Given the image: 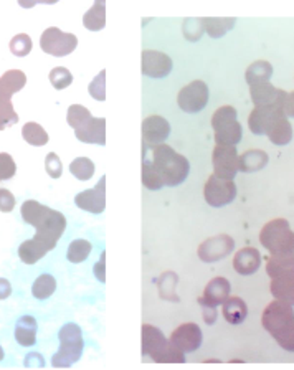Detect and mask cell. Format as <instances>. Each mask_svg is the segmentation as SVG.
Listing matches in <instances>:
<instances>
[{"label": "cell", "instance_id": "obj_1", "mask_svg": "<svg viewBox=\"0 0 294 370\" xmlns=\"http://www.w3.org/2000/svg\"><path fill=\"white\" fill-rule=\"evenodd\" d=\"M20 212L23 222L37 230L33 240L39 241L49 251L53 250L66 230V218L63 213L41 205L37 200L23 202Z\"/></svg>", "mask_w": 294, "mask_h": 370}, {"label": "cell", "instance_id": "obj_2", "mask_svg": "<svg viewBox=\"0 0 294 370\" xmlns=\"http://www.w3.org/2000/svg\"><path fill=\"white\" fill-rule=\"evenodd\" d=\"M262 324L279 347L294 352V310L291 305L278 300L269 302L263 311Z\"/></svg>", "mask_w": 294, "mask_h": 370}, {"label": "cell", "instance_id": "obj_3", "mask_svg": "<svg viewBox=\"0 0 294 370\" xmlns=\"http://www.w3.org/2000/svg\"><path fill=\"white\" fill-rule=\"evenodd\" d=\"M155 172L162 180L164 187H177L191 174V162L187 158L175 153L167 144H160L153 149V160Z\"/></svg>", "mask_w": 294, "mask_h": 370}, {"label": "cell", "instance_id": "obj_4", "mask_svg": "<svg viewBox=\"0 0 294 370\" xmlns=\"http://www.w3.org/2000/svg\"><path fill=\"white\" fill-rule=\"evenodd\" d=\"M142 338H141V350L144 357H151L158 364H184L182 350L174 347L170 340L165 339V336L158 327L151 324H142Z\"/></svg>", "mask_w": 294, "mask_h": 370}, {"label": "cell", "instance_id": "obj_5", "mask_svg": "<svg viewBox=\"0 0 294 370\" xmlns=\"http://www.w3.org/2000/svg\"><path fill=\"white\" fill-rule=\"evenodd\" d=\"M58 340L60 349L58 352L51 359V365L58 369L71 367L73 364H77L83 355L84 340L82 334V327L75 322H68L58 331Z\"/></svg>", "mask_w": 294, "mask_h": 370}, {"label": "cell", "instance_id": "obj_6", "mask_svg": "<svg viewBox=\"0 0 294 370\" xmlns=\"http://www.w3.org/2000/svg\"><path fill=\"white\" fill-rule=\"evenodd\" d=\"M260 243L271 255L294 253V231L286 218H274L260 231Z\"/></svg>", "mask_w": 294, "mask_h": 370}, {"label": "cell", "instance_id": "obj_7", "mask_svg": "<svg viewBox=\"0 0 294 370\" xmlns=\"http://www.w3.org/2000/svg\"><path fill=\"white\" fill-rule=\"evenodd\" d=\"M212 126L215 131L217 144L236 146L243 137V127L238 122V115L234 106L218 108L212 116Z\"/></svg>", "mask_w": 294, "mask_h": 370}, {"label": "cell", "instance_id": "obj_8", "mask_svg": "<svg viewBox=\"0 0 294 370\" xmlns=\"http://www.w3.org/2000/svg\"><path fill=\"white\" fill-rule=\"evenodd\" d=\"M40 46L46 55L61 58V56L73 53L78 46V39L73 33L61 32L58 27H49L41 33Z\"/></svg>", "mask_w": 294, "mask_h": 370}, {"label": "cell", "instance_id": "obj_9", "mask_svg": "<svg viewBox=\"0 0 294 370\" xmlns=\"http://www.w3.org/2000/svg\"><path fill=\"white\" fill-rule=\"evenodd\" d=\"M203 197L210 207H225L235 200L236 185L234 180L220 179L213 174L208 177L205 187H203Z\"/></svg>", "mask_w": 294, "mask_h": 370}, {"label": "cell", "instance_id": "obj_10", "mask_svg": "<svg viewBox=\"0 0 294 370\" xmlns=\"http://www.w3.org/2000/svg\"><path fill=\"white\" fill-rule=\"evenodd\" d=\"M212 162L213 172L220 179L234 180L235 175L240 172V155L235 146L217 144L212 154Z\"/></svg>", "mask_w": 294, "mask_h": 370}, {"label": "cell", "instance_id": "obj_11", "mask_svg": "<svg viewBox=\"0 0 294 370\" xmlns=\"http://www.w3.org/2000/svg\"><path fill=\"white\" fill-rule=\"evenodd\" d=\"M208 103V87L202 79H196V82L188 83L187 87H184L179 91L177 104L182 111L186 113H198L207 106Z\"/></svg>", "mask_w": 294, "mask_h": 370}, {"label": "cell", "instance_id": "obj_12", "mask_svg": "<svg viewBox=\"0 0 294 370\" xmlns=\"http://www.w3.org/2000/svg\"><path fill=\"white\" fill-rule=\"evenodd\" d=\"M235 248V240L230 235H218L207 238L203 243H200L197 250L198 258L205 263H215L220 262L229 256Z\"/></svg>", "mask_w": 294, "mask_h": 370}, {"label": "cell", "instance_id": "obj_13", "mask_svg": "<svg viewBox=\"0 0 294 370\" xmlns=\"http://www.w3.org/2000/svg\"><path fill=\"white\" fill-rule=\"evenodd\" d=\"M170 344L179 350H182L184 354L196 352L197 349H200L203 343V336L200 327L196 322H186L180 324L172 334H170Z\"/></svg>", "mask_w": 294, "mask_h": 370}, {"label": "cell", "instance_id": "obj_14", "mask_svg": "<svg viewBox=\"0 0 294 370\" xmlns=\"http://www.w3.org/2000/svg\"><path fill=\"white\" fill-rule=\"evenodd\" d=\"M284 89L274 88L269 82H262L250 84V96L255 108H278L283 109L284 98H286Z\"/></svg>", "mask_w": 294, "mask_h": 370}, {"label": "cell", "instance_id": "obj_15", "mask_svg": "<svg viewBox=\"0 0 294 370\" xmlns=\"http://www.w3.org/2000/svg\"><path fill=\"white\" fill-rule=\"evenodd\" d=\"M141 70L144 77L162 79L172 71V60L169 55L158 50H144L142 51Z\"/></svg>", "mask_w": 294, "mask_h": 370}, {"label": "cell", "instance_id": "obj_16", "mask_svg": "<svg viewBox=\"0 0 294 370\" xmlns=\"http://www.w3.org/2000/svg\"><path fill=\"white\" fill-rule=\"evenodd\" d=\"M75 205L84 212L94 213V215L103 213L104 208H106V175H103L99 179V182L94 189L77 193Z\"/></svg>", "mask_w": 294, "mask_h": 370}, {"label": "cell", "instance_id": "obj_17", "mask_svg": "<svg viewBox=\"0 0 294 370\" xmlns=\"http://www.w3.org/2000/svg\"><path fill=\"white\" fill-rule=\"evenodd\" d=\"M170 134L169 121L162 116H147L142 121V142L144 147H158L164 144Z\"/></svg>", "mask_w": 294, "mask_h": 370}, {"label": "cell", "instance_id": "obj_18", "mask_svg": "<svg viewBox=\"0 0 294 370\" xmlns=\"http://www.w3.org/2000/svg\"><path fill=\"white\" fill-rule=\"evenodd\" d=\"M75 136L84 144L104 146L106 144V120L104 117H91L87 125L75 131Z\"/></svg>", "mask_w": 294, "mask_h": 370}, {"label": "cell", "instance_id": "obj_19", "mask_svg": "<svg viewBox=\"0 0 294 370\" xmlns=\"http://www.w3.org/2000/svg\"><path fill=\"white\" fill-rule=\"evenodd\" d=\"M230 281L224 276H217L213 278L212 281H208L205 286V291H203V296L198 298V302H205V305L210 306H220L230 298Z\"/></svg>", "mask_w": 294, "mask_h": 370}, {"label": "cell", "instance_id": "obj_20", "mask_svg": "<svg viewBox=\"0 0 294 370\" xmlns=\"http://www.w3.org/2000/svg\"><path fill=\"white\" fill-rule=\"evenodd\" d=\"M279 113H284L283 109L278 108H255L248 116V127L250 131L256 136L267 134L269 126L276 120Z\"/></svg>", "mask_w": 294, "mask_h": 370}, {"label": "cell", "instance_id": "obj_21", "mask_svg": "<svg viewBox=\"0 0 294 370\" xmlns=\"http://www.w3.org/2000/svg\"><path fill=\"white\" fill-rule=\"evenodd\" d=\"M260 264H262V256L260 251L251 246H245L240 251H236L234 258V269L241 276H250L258 272Z\"/></svg>", "mask_w": 294, "mask_h": 370}, {"label": "cell", "instance_id": "obj_22", "mask_svg": "<svg viewBox=\"0 0 294 370\" xmlns=\"http://www.w3.org/2000/svg\"><path fill=\"white\" fill-rule=\"evenodd\" d=\"M37 331H39V322L33 316H22L15 322V340L22 347H32L37 343Z\"/></svg>", "mask_w": 294, "mask_h": 370}, {"label": "cell", "instance_id": "obj_23", "mask_svg": "<svg viewBox=\"0 0 294 370\" xmlns=\"http://www.w3.org/2000/svg\"><path fill=\"white\" fill-rule=\"evenodd\" d=\"M27 75L20 70H8L0 77V99L11 101L15 93L25 87Z\"/></svg>", "mask_w": 294, "mask_h": 370}, {"label": "cell", "instance_id": "obj_24", "mask_svg": "<svg viewBox=\"0 0 294 370\" xmlns=\"http://www.w3.org/2000/svg\"><path fill=\"white\" fill-rule=\"evenodd\" d=\"M269 291H271L274 300L294 306V273H286L273 278L271 284H269Z\"/></svg>", "mask_w": 294, "mask_h": 370}, {"label": "cell", "instance_id": "obj_25", "mask_svg": "<svg viewBox=\"0 0 294 370\" xmlns=\"http://www.w3.org/2000/svg\"><path fill=\"white\" fill-rule=\"evenodd\" d=\"M267 136L269 137V141L276 146H288L289 142L293 141L291 122H289L288 116L284 115V113H279L276 116V120L269 126Z\"/></svg>", "mask_w": 294, "mask_h": 370}, {"label": "cell", "instance_id": "obj_26", "mask_svg": "<svg viewBox=\"0 0 294 370\" xmlns=\"http://www.w3.org/2000/svg\"><path fill=\"white\" fill-rule=\"evenodd\" d=\"M268 162H269V158L264 151H260V149L246 151L245 154L240 155V172H245V174L258 172V170L267 167Z\"/></svg>", "mask_w": 294, "mask_h": 370}, {"label": "cell", "instance_id": "obj_27", "mask_svg": "<svg viewBox=\"0 0 294 370\" xmlns=\"http://www.w3.org/2000/svg\"><path fill=\"white\" fill-rule=\"evenodd\" d=\"M222 306H224L225 321L229 322V324L238 326L246 319V316H248V306H246V302L238 296L229 298Z\"/></svg>", "mask_w": 294, "mask_h": 370}, {"label": "cell", "instance_id": "obj_28", "mask_svg": "<svg viewBox=\"0 0 294 370\" xmlns=\"http://www.w3.org/2000/svg\"><path fill=\"white\" fill-rule=\"evenodd\" d=\"M267 273L271 279L286 273H294V253L269 256L267 262Z\"/></svg>", "mask_w": 294, "mask_h": 370}, {"label": "cell", "instance_id": "obj_29", "mask_svg": "<svg viewBox=\"0 0 294 370\" xmlns=\"http://www.w3.org/2000/svg\"><path fill=\"white\" fill-rule=\"evenodd\" d=\"M83 25L89 32H99L106 27V4L103 0L94 2V6L83 15Z\"/></svg>", "mask_w": 294, "mask_h": 370}, {"label": "cell", "instance_id": "obj_30", "mask_svg": "<svg viewBox=\"0 0 294 370\" xmlns=\"http://www.w3.org/2000/svg\"><path fill=\"white\" fill-rule=\"evenodd\" d=\"M202 23H203V28H205V32L212 37V39H222L225 33H229L231 28L235 27L236 18L235 17H229V18L205 17V18H202Z\"/></svg>", "mask_w": 294, "mask_h": 370}, {"label": "cell", "instance_id": "obj_31", "mask_svg": "<svg viewBox=\"0 0 294 370\" xmlns=\"http://www.w3.org/2000/svg\"><path fill=\"white\" fill-rule=\"evenodd\" d=\"M273 75V66L269 61L267 60H258L253 61L246 70L245 78L246 83L248 84H255V83H262V82H269Z\"/></svg>", "mask_w": 294, "mask_h": 370}, {"label": "cell", "instance_id": "obj_32", "mask_svg": "<svg viewBox=\"0 0 294 370\" xmlns=\"http://www.w3.org/2000/svg\"><path fill=\"white\" fill-rule=\"evenodd\" d=\"M49 253V250L44 248L37 240H27L18 246V258L25 264H35L39 260Z\"/></svg>", "mask_w": 294, "mask_h": 370}, {"label": "cell", "instance_id": "obj_33", "mask_svg": "<svg viewBox=\"0 0 294 370\" xmlns=\"http://www.w3.org/2000/svg\"><path fill=\"white\" fill-rule=\"evenodd\" d=\"M22 137L27 144L33 147H41L49 142V132L40 125H37V122H27V125L22 127Z\"/></svg>", "mask_w": 294, "mask_h": 370}, {"label": "cell", "instance_id": "obj_34", "mask_svg": "<svg viewBox=\"0 0 294 370\" xmlns=\"http://www.w3.org/2000/svg\"><path fill=\"white\" fill-rule=\"evenodd\" d=\"M177 283H179L177 274L172 273V272L162 273V276H160L159 281H158L159 296L162 298V300L179 302L180 298L177 296V294H175V286H177Z\"/></svg>", "mask_w": 294, "mask_h": 370}, {"label": "cell", "instance_id": "obj_35", "mask_svg": "<svg viewBox=\"0 0 294 370\" xmlns=\"http://www.w3.org/2000/svg\"><path fill=\"white\" fill-rule=\"evenodd\" d=\"M56 291V281L55 278L51 276V274H40L39 278L35 279V283H33L32 286V294L35 300H49V298Z\"/></svg>", "mask_w": 294, "mask_h": 370}, {"label": "cell", "instance_id": "obj_36", "mask_svg": "<svg viewBox=\"0 0 294 370\" xmlns=\"http://www.w3.org/2000/svg\"><path fill=\"white\" fill-rule=\"evenodd\" d=\"M141 179H142V185L147 189V191H160L164 187L162 180L155 172L154 165L151 160H147L146 158L142 159V172H141Z\"/></svg>", "mask_w": 294, "mask_h": 370}, {"label": "cell", "instance_id": "obj_37", "mask_svg": "<svg viewBox=\"0 0 294 370\" xmlns=\"http://www.w3.org/2000/svg\"><path fill=\"white\" fill-rule=\"evenodd\" d=\"M91 117L93 116L91 113H89V109L82 106V104H71L68 108V113H66V122H68V126L73 127L75 131L79 129L83 125H87Z\"/></svg>", "mask_w": 294, "mask_h": 370}, {"label": "cell", "instance_id": "obj_38", "mask_svg": "<svg viewBox=\"0 0 294 370\" xmlns=\"http://www.w3.org/2000/svg\"><path fill=\"white\" fill-rule=\"evenodd\" d=\"M91 243L88 240H75L71 241L68 246V251H66V258L71 263H82L88 258L89 253H91Z\"/></svg>", "mask_w": 294, "mask_h": 370}, {"label": "cell", "instance_id": "obj_39", "mask_svg": "<svg viewBox=\"0 0 294 370\" xmlns=\"http://www.w3.org/2000/svg\"><path fill=\"white\" fill-rule=\"evenodd\" d=\"M94 162L88 158H77L70 164V172L75 175L78 180H89L94 175Z\"/></svg>", "mask_w": 294, "mask_h": 370}, {"label": "cell", "instance_id": "obj_40", "mask_svg": "<svg viewBox=\"0 0 294 370\" xmlns=\"http://www.w3.org/2000/svg\"><path fill=\"white\" fill-rule=\"evenodd\" d=\"M17 122H18V115L15 113V109H13L12 101L0 99V131L17 125Z\"/></svg>", "mask_w": 294, "mask_h": 370}, {"label": "cell", "instance_id": "obj_41", "mask_svg": "<svg viewBox=\"0 0 294 370\" xmlns=\"http://www.w3.org/2000/svg\"><path fill=\"white\" fill-rule=\"evenodd\" d=\"M182 32H184V37H186L188 42L200 40L203 32H205V28H203V23H202V18H186V20H184Z\"/></svg>", "mask_w": 294, "mask_h": 370}, {"label": "cell", "instance_id": "obj_42", "mask_svg": "<svg viewBox=\"0 0 294 370\" xmlns=\"http://www.w3.org/2000/svg\"><path fill=\"white\" fill-rule=\"evenodd\" d=\"M32 39L30 35H27V33H18V35L13 37L11 40V51L15 56H27L28 53L32 51Z\"/></svg>", "mask_w": 294, "mask_h": 370}, {"label": "cell", "instance_id": "obj_43", "mask_svg": "<svg viewBox=\"0 0 294 370\" xmlns=\"http://www.w3.org/2000/svg\"><path fill=\"white\" fill-rule=\"evenodd\" d=\"M88 93L96 101H104L106 99V70L99 71L98 77L89 83Z\"/></svg>", "mask_w": 294, "mask_h": 370}, {"label": "cell", "instance_id": "obj_44", "mask_svg": "<svg viewBox=\"0 0 294 370\" xmlns=\"http://www.w3.org/2000/svg\"><path fill=\"white\" fill-rule=\"evenodd\" d=\"M49 78H50L51 87H53L55 89H65V88H68L71 83H73V75H71L66 68H61V66L51 70Z\"/></svg>", "mask_w": 294, "mask_h": 370}, {"label": "cell", "instance_id": "obj_45", "mask_svg": "<svg viewBox=\"0 0 294 370\" xmlns=\"http://www.w3.org/2000/svg\"><path fill=\"white\" fill-rule=\"evenodd\" d=\"M17 174L15 160L11 154L0 153V180H8Z\"/></svg>", "mask_w": 294, "mask_h": 370}, {"label": "cell", "instance_id": "obj_46", "mask_svg": "<svg viewBox=\"0 0 294 370\" xmlns=\"http://www.w3.org/2000/svg\"><path fill=\"white\" fill-rule=\"evenodd\" d=\"M45 170H46V174H49L51 179H60L61 174H63V164H61L60 158L55 153L46 154V158H45Z\"/></svg>", "mask_w": 294, "mask_h": 370}, {"label": "cell", "instance_id": "obj_47", "mask_svg": "<svg viewBox=\"0 0 294 370\" xmlns=\"http://www.w3.org/2000/svg\"><path fill=\"white\" fill-rule=\"evenodd\" d=\"M15 208V197L7 189H0V212L8 213Z\"/></svg>", "mask_w": 294, "mask_h": 370}, {"label": "cell", "instance_id": "obj_48", "mask_svg": "<svg viewBox=\"0 0 294 370\" xmlns=\"http://www.w3.org/2000/svg\"><path fill=\"white\" fill-rule=\"evenodd\" d=\"M198 305H200L202 311H203V319H205V324H208V326L215 324L217 316H218L217 307L210 306V305H205V302H198Z\"/></svg>", "mask_w": 294, "mask_h": 370}, {"label": "cell", "instance_id": "obj_49", "mask_svg": "<svg viewBox=\"0 0 294 370\" xmlns=\"http://www.w3.org/2000/svg\"><path fill=\"white\" fill-rule=\"evenodd\" d=\"M94 276L98 278V281H106V253L104 251L99 256V262L94 264Z\"/></svg>", "mask_w": 294, "mask_h": 370}, {"label": "cell", "instance_id": "obj_50", "mask_svg": "<svg viewBox=\"0 0 294 370\" xmlns=\"http://www.w3.org/2000/svg\"><path fill=\"white\" fill-rule=\"evenodd\" d=\"M25 367H45V360L40 354L32 352L25 355V362H23Z\"/></svg>", "mask_w": 294, "mask_h": 370}, {"label": "cell", "instance_id": "obj_51", "mask_svg": "<svg viewBox=\"0 0 294 370\" xmlns=\"http://www.w3.org/2000/svg\"><path fill=\"white\" fill-rule=\"evenodd\" d=\"M284 115L288 117H294V91L286 93V98H284V106H283Z\"/></svg>", "mask_w": 294, "mask_h": 370}, {"label": "cell", "instance_id": "obj_52", "mask_svg": "<svg viewBox=\"0 0 294 370\" xmlns=\"http://www.w3.org/2000/svg\"><path fill=\"white\" fill-rule=\"evenodd\" d=\"M11 294H12L11 281H8V279H6V278H0V301L7 300Z\"/></svg>", "mask_w": 294, "mask_h": 370}, {"label": "cell", "instance_id": "obj_53", "mask_svg": "<svg viewBox=\"0 0 294 370\" xmlns=\"http://www.w3.org/2000/svg\"><path fill=\"white\" fill-rule=\"evenodd\" d=\"M4 357H6V352H4L2 345H0V360H4Z\"/></svg>", "mask_w": 294, "mask_h": 370}]
</instances>
